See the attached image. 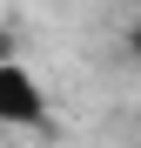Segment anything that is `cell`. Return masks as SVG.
Here are the masks:
<instances>
[{"label":"cell","mask_w":141,"mask_h":148,"mask_svg":"<svg viewBox=\"0 0 141 148\" xmlns=\"http://www.w3.org/2000/svg\"><path fill=\"white\" fill-rule=\"evenodd\" d=\"M0 121L7 128H47V94L20 61H0Z\"/></svg>","instance_id":"cell-1"},{"label":"cell","mask_w":141,"mask_h":148,"mask_svg":"<svg viewBox=\"0 0 141 148\" xmlns=\"http://www.w3.org/2000/svg\"><path fill=\"white\" fill-rule=\"evenodd\" d=\"M0 61H7V34H0Z\"/></svg>","instance_id":"cell-2"},{"label":"cell","mask_w":141,"mask_h":148,"mask_svg":"<svg viewBox=\"0 0 141 148\" xmlns=\"http://www.w3.org/2000/svg\"><path fill=\"white\" fill-rule=\"evenodd\" d=\"M134 54H141V27H134Z\"/></svg>","instance_id":"cell-3"}]
</instances>
